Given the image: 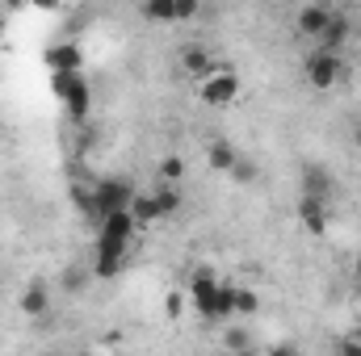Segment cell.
Here are the masks:
<instances>
[{
	"mask_svg": "<svg viewBox=\"0 0 361 356\" xmlns=\"http://www.w3.org/2000/svg\"><path fill=\"white\" fill-rule=\"evenodd\" d=\"M223 348H227V352H235V356L252 352V336H248L244 327H231V331H223Z\"/></svg>",
	"mask_w": 361,
	"mask_h": 356,
	"instance_id": "cell-19",
	"label": "cell"
},
{
	"mask_svg": "<svg viewBox=\"0 0 361 356\" xmlns=\"http://www.w3.org/2000/svg\"><path fill=\"white\" fill-rule=\"evenodd\" d=\"M42 63L51 68V76H59V72H80V68H85V51H80V42H51V46L42 51Z\"/></svg>",
	"mask_w": 361,
	"mask_h": 356,
	"instance_id": "cell-6",
	"label": "cell"
},
{
	"mask_svg": "<svg viewBox=\"0 0 361 356\" xmlns=\"http://www.w3.org/2000/svg\"><path fill=\"white\" fill-rule=\"evenodd\" d=\"M219 285H223V281H214V268H206V265L193 268V281H189V302H193V310H197L202 319H210Z\"/></svg>",
	"mask_w": 361,
	"mask_h": 356,
	"instance_id": "cell-5",
	"label": "cell"
},
{
	"mask_svg": "<svg viewBox=\"0 0 361 356\" xmlns=\"http://www.w3.org/2000/svg\"><path fill=\"white\" fill-rule=\"evenodd\" d=\"M257 310H261L257 289H235V314H257Z\"/></svg>",
	"mask_w": 361,
	"mask_h": 356,
	"instance_id": "cell-21",
	"label": "cell"
},
{
	"mask_svg": "<svg viewBox=\"0 0 361 356\" xmlns=\"http://www.w3.org/2000/svg\"><path fill=\"white\" fill-rule=\"evenodd\" d=\"M126 252H130V248H114V243H101V239H97V256H92V276H101V281L118 276V272H122V265H126Z\"/></svg>",
	"mask_w": 361,
	"mask_h": 356,
	"instance_id": "cell-11",
	"label": "cell"
},
{
	"mask_svg": "<svg viewBox=\"0 0 361 356\" xmlns=\"http://www.w3.org/2000/svg\"><path fill=\"white\" fill-rule=\"evenodd\" d=\"M152 197H156L160 218H173V214H180V205H185V193H180L177 184H164V189H156Z\"/></svg>",
	"mask_w": 361,
	"mask_h": 356,
	"instance_id": "cell-17",
	"label": "cell"
},
{
	"mask_svg": "<svg viewBox=\"0 0 361 356\" xmlns=\"http://www.w3.org/2000/svg\"><path fill=\"white\" fill-rule=\"evenodd\" d=\"M302 197H315V201H328L332 197V177H328L324 164H311L302 172Z\"/></svg>",
	"mask_w": 361,
	"mask_h": 356,
	"instance_id": "cell-13",
	"label": "cell"
},
{
	"mask_svg": "<svg viewBox=\"0 0 361 356\" xmlns=\"http://www.w3.org/2000/svg\"><path fill=\"white\" fill-rule=\"evenodd\" d=\"M332 17H336V13H332L328 4H302V8L294 13V30H298L302 38H315V42H319L324 30L332 25Z\"/></svg>",
	"mask_w": 361,
	"mask_h": 356,
	"instance_id": "cell-7",
	"label": "cell"
},
{
	"mask_svg": "<svg viewBox=\"0 0 361 356\" xmlns=\"http://www.w3.org/2000/svg\"><path fill=\"white\" fill-rule=\"evenodd\" d=\"M177 63L185 76H193V80H206L210 72H214V59H210V51L206 46H197V42H185L177 51Z\"/></svg>",
	"mask_w": 361,
	"mask_h": 356,
	"instance_id": "cell-9",
	"label": "cell"
},
{
	"mask_svg": "<svg viewBox=\"0 0 361 356\" xmlns=\"http://www.w3.org/2000/svg\"><path fill=\"white\" fill-rule=\"evenodd\" d=\"M130 218H135V227H139V231H143V227H152V222H160L156 197H152V193H135V201H130Z\"/></svg>",
	"mask_w": 361,
	"mask_h": 356,
	"instance_id": "cell-16",
	"label": "cell"
},
{
	"mask_svg": "<svg viewBox=\"0 0 361 356\" xmlns=\"http://www.w3.org/2000/svg\"><path fill=\"white\" fill-rule=\"evenodd\" d=\"M353 147H357V151H361V122H357V126H353Z\"/></svg>",
	"mask_w": 361,
	"mask_h": 356,
	"instance_id": "cell-27",
	"label": "cell"
},
{
	"mask_svg": "<svg viewBox=\"0 0 361 356\" xmlns=\"http://www.w3.org/2000/svg\"><path fill=\"white\" fill-rule=\"evenodd\" d=\"M265 356H298V348H290V344H277V348H269Z\"/></svg>",
	"mask_w": 361,
	"mask_h": 356,
	"instance_id": "cell-26",
	"label": "cell"
},
{
	"mask_svg": "<svg viewBox=\"0 0 361 356\" xmlns=\"http://www.w3.org/2000/svg\"><path fill=\"white\" fill-rule=\"evenodd\" d=\"M357 281H361V256H357Z\"/></svg>",
	"mask_w": 361,
	"mask_h": 356,
	"instance_id": "cell-28",
	"label": "cell"
},
{
	"mask_svg": "<svg viewBox=\"0 0 361 356\" xmlns=\"http://www.w3.org/2000/svg\"><path fill=\"white\" fill-rule=\"evenodd\" d=\"M130 201H135V189H130V180H122V177L101 180V184L92 189L97 218H105V214H122V210H130Z\"/></svg>",
	"mask_w": 361,
	"mask_h": 356,
	"instance_id": "cell-4",
	"label": "cell"
},
{
	"mask_svg": "<svg viewBox=\"0 0 361 356\" xmlns=\"http://www.w3.org/2000/svg\"><path fill=\"white\" fill-rule=\"evenodd\" d=\"M180 177H185V160L180 155H164L160 160V180L164 184H180Z\"/></svg>",
	"mask_w": 361,
	"mask_h": 356,
	"instance_id": "cell-20",
	"label": "cell"
},
{
	"mask_svg": "<svg viewBox=\"0 0 361 356\" xmlns=\"http://www.w3.org/2000/svg\"><path fill=\"white\" fill-rule=\"evenodd\" d=\"M139 17L143 21H177V0H147V4H139Z\"/></svg>",
	"mask_w": 361,
	"mask_h": 356,
	"instance_id": "cell-18",
	"label": "cell"
},
{
	"mask_svg": "<svg viewBox=\"0 0 361 356\" xmlns=\"http://www.w3.org/2000/svg\"><path fill=\"white\" fill-rule=\"evenodd\" d=\"M240 89H244V84H240V76H235L227 63H214V72L202 80V89H197V92H202V101H206V105L227 109V105H235Z\"/></svg>",
	"mask_w": 361,
	"mask_h": 356,
	"instance_id": "cell-3",
	"label": "cell"
},
{
	"mask_svg": "<svg viewBox=\"0 0 361 356\" xmlns=\"http://www.w3.org/2000/svg\"><path fill=\"white\" fill-rule=\"evenodd\" d=\"M302 76L315 92H332L341 80H345V59L341 55H328V51H311L302 59Z\"/></svg>",
	"mask_w": 361,
	"mask_h": 356,
	"instance_id": "cell-1",
	"label": "cell"
},
{
	"mask_svg": "<svg viewBox=\"0 0 361 356\" xmlns=\"http://www.w3.org/2000/svg\"><path fill=\"white\" fill-rule=\"evenodd\" d=\"M135 235H139V227H135L130 210H122V214H105V218H101V243L130 248V243H135Z\"/></svg>",
	"mask_w": 361,
	"mask_h": 356,
	"instance_id": "cell-8",
	"label": "cell"
},
{
	"mask_svg": "<svg viewBox=\"0 0 361 356\" xmlns=\"http://www.w3.org/2000/svg\"><path fill=\"white\" fill-rule=\"evenodd\" d=\"M298 222L307 235L324 239L328 235V201H315V197H298Z\"/></svg>",
	"mask_w": 361,
	"mask_h": 356,
	"instance_id": "cell-10",
	"label": "cell"
},
{
	"mask_svg": "<svg viewBox=\"0 0 361 356\" xmlns=\"http://www.w3.org/2000/svg\"><path fill=\"white\" fill-rule=\"evenodd\" d=\"M202 13V4L197 0H177V21H193Z\"/></svg>",
	"mask_w": 361,
	"mask_h": 356,
	"instance_id": "cell-23",
	"label": "cell"
},
{
	"mask_svg": "<svg viewBox=\"0 0 361 356\" xmlns=\"http://www.w3.org/2000/svg\"><path fill=\"white\" fill-rule=\"evenodd\" d=\"M349 34H353V30H349V17H341V13H336V17H332V25L324 30V38L315 42V51L341 55V51H345V42H349Z\"/></svg>",
	"mask_w": 361,
	"mask_h": 356,
	"instance_id": "cell-12",
	"label": "cell"
},
{
	"mask_svg": "<svg viewBox=\"0 0 361 356\" xmlns=\"http://www.w3.org/2000/svg\"><path fill=\"white\" fill-rule=\"evenodd\" d=\"M336 356H361V340H357V336H345V340H341V348H336Z\"/></svg>",
	"mask_w": 361,
	"mask_h": 356,
	"instance_id": "cell-24",
	"label": "cell"
},
{
	"mask_svg": "<svg viewBox=\"0 0 361 356\" xmlns=\"http://www.w3.org/2000/svg\"><path fill=\"white\" fill-rule=\"evenodd\" d=\"M185 302H189V298H185L180 289H169V293H164V314H169V319H180V314H185Z\"/></svg>",
	"mask_w": 361,
	"mask_h": 356,
	"instance_id": "cell-22",
	"label": "cell"
},
{
	"mask_svg": "<svg viewBox=\"0 0 361 356\" xmlns=\"http://www.w3.org/2000/svg\"><path fill=\"white\" fill-rule=\"evenodd\" d=\"M231 177H235V180H252V177H257V168H252V164H244V160H240V164H235V172H231Z\"/></svg>",
	"mask_w": 361,
	"mask_h": 356,
	"instance_id": "cell-25",
	"label": "cell"
},
{
	"mask_svg": "<svg viewBox=\"0 0 361 356\" xmlns=\"http://www.w3.org/2000/svg\"><path fill=\"white\" fill-rule=\"evenodd\" d=\"M206 164H210L214 172H235V164H240V155H235V147H231V143H223V139H214V143L206 147Z\"/></svg>",
	"mask_w": 361,
	"mask_h": 356,
	"instance_id": "cell-15",
	"label": "cell"
},
{
	"mask_svg": "<svg viewBox=\"0 0 361 356\" xmlns=\"http://www.w3.org/2000/svg\"><path fill=\"white\" fill-rule=\"evenodd\" d=\"M47 310H51V293H47V285H42V281L25 285V293H21V314H30V319H42Z\"/></svg>",
	"mask_w": 361,
	"mask_h": 356,
	"instance_id": "cell-14",
	"label": "cell"
},
{
	"mask_svg": "<svg viewBox=\"0 0 361 356\" xmlns=\"http://www.w3.org/2000/svg\"><path fill=\"white\" fill-rule=\"evenodd\" d=\"M51 89H55V96L68 105V113H72L76 122L89 113L92 89H89V80H85V72H59V76H51Z\"/></svg>",
	"mask_w": 361,
	"mask_h": 356,
	"instance_id": "cell-2",
	"label": "cell"
}]
</instances>
